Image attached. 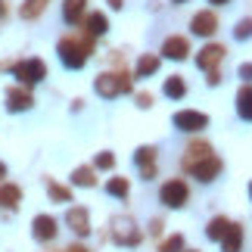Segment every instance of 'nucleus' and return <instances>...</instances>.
Listing matches in <instances>:
<instances>
[{
    "label": "nucleus",
    "instance_id": "16",
    "mask_svg": "<svg viewBox=\"0 0 252 252\" xmlns=\"http://www.w3.org/2000/svg\"><path fill=\"white\" fill-rule=\"evenodd\" d=\"M19 199H22V190H19L16 184H3V187H0V206L3 209L19 206Z\"/></svg>",
    "mask_w": 252,
    "mask_h": 252
},
{
    "label": "nucleus",
    "instance_id": "30",
    "mask_svg": "<svg viewBox=\"0 0 252 252\" xmlns=\"http://www.w3.org/2000/svg\"><path fill=\"white\" fill-rule=\"evenodd\" d=\"M240 78H246V81H252V63H246V65H240Z\"/></svg>",
    "mask_w": 252,
    "mask_h": 252
},
{
    "label": "nucleus",
    "instance_id": "2",
    "mask_svg": "<svg viewBox=\"0 0 252 252\" xmlns=\"http://www.w3.org/2000/svg\"><path fill=\"white\" fill-rule=\"evenodd\" d=\"M87 44H78V41H63L60 44V60L65 69H81V65L87 63Z\"/></svg>",
    "mask_w": 252,
    "mask_h": 252
},
{
    "label": "nucleus",
    "instance_id": "22",
    "mask_svg": "<svg viewBox=\"0 0 252 252\" xmlns=\"http://www.w3.org/2000/svg\"><path fill=\"white\" fill-rule=\"evenodd\" d=\"M106 28H109V22H106L103 13H91V16H87V32H91V34H103Z\"/></svg>",
    "mask_w": 252,
    "mask_h": 252
},
{
    "label": "nucleus",
    "instance_id": "28",
    "mask_svg": "<svg viewBox=\"0 0 252 252\" xmlns=\"http://www.w3.org/2000/svg\"><path fill=\"white\" fill-rule=\"evenodd\" d=\"M181 246H184V237H168L162 243V252H181Z\"/></svg>",
    "mask_w": 252,
    "mask_h": 252
},
{
    "label": "nucleus",
    "instance_id": "24",
    "mask_svg": "<svg viewBox=\"0 0 252 252\" xmlns=\"http://www.w3.org/2000/svg\"><path fill=\"white\" fill-rule=\"evenodd\" d=\"M72 184H78V187H94V171L91 168H75Z\"/></svg>",
    "mask_w": 252,
    "mask_h": 252
},
{
    "label": "nucleus",
    "instance_id": "35",
    "mask_svg": "<svg viewBox=\"0 0 252 252\" xmlns=\"http://www.w3.org/2000/svg\"><path fill=\"white\" fill-rule=\"evenodd\" d=\"M174 3H187V0H174Z\"/></svg>",
    "mask_w": 252,
    "mask_h": 252
},
{
    "label": "nucleus",
    "instance_id": "37",
    "mask_svg": "<svg viewBox=\"0 0 252 252\" xmlns=\"http://www.w3.org/2000/svg\"><path fill=\"white\" fill-rule=\"evenodd\" d=\"M190 252H193V249H190Z\"/></svg>",
    "mask_w": 252,
    "mask_h": 252
},
{
    "label": "nucleus",
    "instance_id": "14",
    "mask_svg": "<svg viewBox=\"0 0 252 252\" xmlns=\"http://www.w3.org/2000/svg\"><path fill=\"white\" fill-rule=\"evenodd\" d=\"M34 237L44 240V243H47V240H53L56 237V221L50 215H37L34 218Z\"/></svg>",
    "mask_w": 252,
    "mask_h": 252
},
{
    "label": "nucleus",
    "instance_id": "19",
    "mask_svg": "<svg viewBox=\"0 0 252 252\" xmlns=\"http://www.w3.org/2000/svg\"><path fill=\"white\" fill-rule=\"evenodd\" d=\"M184 94H187V84H184L181 75H171V78H165V96H171V100H181Z\"/></svg>",
    "mask_w": 252,
    "mask_h": 252
},
{
    "label": "nucleus",
    "instance_id": "23",
    "mask_svg": "<svg viewBox=\"0 0 252 252\" xmlns=\"http://www.w3.org/2000/svg\"><path fill=\"white\" fill-rule=\"evenodd\" d=\"M106 193H109V196L125 199V196H128V181H125V178H112L109 184H106Z\"/></svg>",
    "mask_w": 252,
    "mask_h": 252
},
{
    "label": "nucleus",
    "instance_id": "31",
    "mask_svg": "<svg viewBox=\"0 0 252 252\" xmlns=\"http://www.w3.org/2000/svg\"><path fill=\"white\" fill-rule=\"evenodd\" d=\"M109 6L112 9H122V0H109Z\"/></svg>",
    "mask_w": 252,
    "mask_h": 252
},
{
    "label": "nucleus",
    "instance_id": "27",
    "mask_svg": "<svg viewBox=\"0 0 252 252\" xmlns=\"http://www.w3.org/2000/svg\"><path fill=\"white\" fill-rule=\"evenodd\" d=\"M50 196H53L56 202H69V199H72V193L65 190V187H60V184H50Z\"/></svg>",
    "mask_w": 252,
    "mask_h": 252
},
{
    "label": "nucleus",
    "instance_id": "21",
    "mask_svg": "<svg viewBox=\"0 0 252 252\" xmlns=\"http://www.w3.org/2000/svg\"><path fill=\"white\" fill-rule=\"evenodd\" d=\"M156 69H159V56H140V60H137V75H140V78L153 75Z\"/></svg>",
    "mask_w": 252,
    "mask_h": 252
},
{
    "label": "nucleus",
    "instance_id": "36",
    "mask_svg": "<svg viewBox=\"0 0 252 252\" xmlns=\"http://www.w3.org/2000/svg\"><path fill=\"white\" fill-rule=\"evenodd\" d=\"M249 193H252V184H249Z\"/></svg>",
    "mask_w": 252,
    "mask_h": 252
},
{
    "label": "nucleus",
    "instance_id": "1",
    "mask_svg": "<svg viewBox=\"0 0 252 252\" xmlns=\"http://www.w3.org/2000/svg\"><path fill=\"white\" fill-rule=\"evenodd\" d=\"M112 240H115L119 246H137V243H140V227L134 224L131 218L122 215V218L112 221Z\"/></svg>",
    "mask_w": 252,
    "mask_h": 252
},
{
    "label": "nucleus",
    "instance_id": "18",
    "mask_svg": "<svg viewBox=\"0 0 252 252\" xmlns=\"http://www.w3.org/2000/svg\"><path fill=\"white\" fill-rule=\"evenodd\" d=\"M84 3H87V0H65V3H63V19L69 25H75L81 19V13H84Z\"/></svg>",
    "mask_w": 252,
    "mask_h": 252
},
{
    "label": "nucleus",
    "instance_id": "15",
    "mask_svg": "<svg viewBox=\"0 0 252 252\" xmlns=\"http://www.w3.org/2000/svg\"><path fill=\"white\" fill-rule=\"evenodd\" d=\"M237 112H240V119L252 122V87H240V94H237Z\"/></svg>",
    "mask_w": 252,
    "mask_h": 252
},
{
    "label": "nucleus",
    "instance_id": "17",
    "mask_svg": "<svg viewBox=\"0 0 252 252\" xmlns=\"http://www.w3.org/2000/svg\"><path fill=\"white\" fill-rule=\"evenodd\" d=\"M221 246H224V252H240V246H243V230H240L237 224H230L224 240H221Z\"/></svg>",
    "mask_w": 252,
    "mask_h": 252
},
{
    "label": "nucleus",
    "instance_id": "26",
    "mask_svg": "<svg viewBox=\"0 0 252 252\" xmlns=\"http://www.w3.org/2000/svg\"><path fill=\"white\" fill-rule=\"evenodd\" d=\"M44 3H47V0H25V6H22V16H25V19L37 16V13L44 9Z\"/></svg>",
    "mask_w": 252,
    "mask_h": 252
},
{
    "label": "nucleus",
    "instance_id": "29",
    "mask_svg": "<svg viewBox=\"0 0 252 252\" xmlns=\"http://www.w3.org/2000/svg\"><path fill=\"white\" fill-rule=\"evenodd\" d=\"M112 165H115L112 153H100V156H96V168H112Z\"/></svg>",
    "mask_w": 252,
    "mask_h": 252
},
{
    "label": "nucleus",
    "instance_id": "34",
    "mask_svg": "<svg viewBox=\"0 0 252 252\" xmlns=\"http://www.w3.org/2000/svg\"><path fill=\"white\" fill-rule=\"evenodd\" d=\"M209 3H227V0H209Z\"/></svg>",
    "mask_w": 252,
    "mask_h": 252
},
{
    "label": "nucleus",
    "instance_id": "6",
    "mask_svg": "<svg viewBox=\"0 0 252 252\" xmlns=\"http://www.w3.org/2000/svg\"><path fill=\"white\" fill-rule=\"evenodd\" d=\"M209 125V119L202 112H193V109H184L174 115V128H181V131H202Z\"/></svg>",
    "mask_w": 252,
    "mask_h": 252
},
{
    "label": "nucleus",
    "instance_id": "25",
    "mask_svg": "<svg viewBox=\"0 0 252 252\" xmlns=\"http://www.w3.org/2000/svg\"><path fill=\"white\" fill-rule=\"evenodd\" d=\"M234 37H237V41H249V37H252V19H243V22H237Z\"/></svg>",
    "mask_w": 252,
    "mask_h": 252
},
{
    "label": "nucleus",
    "instance_id": "33",
    "mask_svg": "<svg viewBox=\"0 0 252 252\" xmlns=\"http://www.w3.org/2000/svg\"><path fill=\"white\" fill-rule=\"evenodd\" d=\"M3 174H6V165H3V162H0V178H3Z\"/></svg>",
    "mask_w": 252,
    "mask_h": 252
},
{
    "label": "nucleus",
    "instance_id": "10",
    "mask_svg": "<svg viewBox=\"0 0 252 252\" xmlns=\"http://www.w3.org/2000/svg\"><path fill=\"white\" fill-rule=\"evenodd\" d=\"M190 171L196 174L199 181H212V178H215V174L221 171V162L215 159V153H212V156H206V159H199L196 165H190Z\"/></svg>",
    "mask_w": 252,
    "mask_h": 252
},
{
    "label": "nucleus",
    "instance_id": "7",
    "mask_svg": "<svg viewBox=\"0 0 252 252\" xmlns=\"http://www.w3.org/2000/svg\"><path fill=\"white\" fill-rule=\"evenodd\" d=\"M215 28H218V19H215V13H209V9L196 13V16H193V22H190V32H193V34H199V37L215 34Z\"/></svg>",
    "mask_w": 252,
    "mask_h": 252
},
{
    "label": "nucleus",
    "instance_id": "12",
    "mask_svg": "<svg viewBox=\"0 0 252 252\" xmlns=\"http://www.w3.org/2000/svg\"><path fill=\"white\" fill-rule=\"evenodd\" d=\"M221 56H224V47H221V44H209V47H202V50H199L196 65H199V69H212V65L221 63Z\"/></svg>",
    "mask_w": 252,
    "mask_h": 252
},
{
    "label": "nucleus",
    "instance_id": "11",
    "mask_svg": "<svg viewBox=\"0 0 252 252\" xmlns=\"http://www.w3.org/2000/svg\"><path fill=\"white\" fill-rule=\"evenodd\" d=\"M162 53L168 56V60H187V53H190V44H187V37H168L165 44H162Z\"/></svg>",
    "mask_w": 252,
    "mask_h": 252
},
{
    "label": "nucleus",
    "instance_id": "5",
    "mask_svg": "<svg viewBox=\"0 0 252 252\" xmlns=\"http://www.w3.org/2000/svg\"><path fill=\"white\" fill-rule=\"evenodd\" d=\"M159 199L165 202L168 209H181L184 202H187V184H184V181H165V187H162Z\"/></svg>",
    "mask_w": 252,
    "mask_h": 252
},
{
    "label": "nucleus",
    "instance_id": "20",
    "mask_svg": "<svg viewBox=\"0 0 252 252\" xmlns=\"http://www.w3.org/2000/svg\"><path fill=\"white\" fill-rule=\"evenodd\" d=\"M227 227H230V221H224V218H212L209 227H206V234H209V240H224Z\"/></svg>",
    "mask_w": 252,
    "mask_h": 252
},
{
    "label": "nucleus",
    "instance_id": "13",
    "mask_svg": "<svg viewBox=\"0 0 252 252\" xmlns=\"http://www.w3.org/2000/svg\"><path fill=\"white\" fill-rule=\"evenodd\" d=\"M65 224H69L75 234H87L91 230V221H87V212L84 209H69V215H65Z\"/></svg>",
    "mask_w": 252,
    "mask_h": 252
},
{
    "label": "nucleus",
    "instance_id": "8",
    "mask_svg": "<svg viewBox=\"0 0 252 252\" xmlns=\"http://www.w3.org/2000/svg\"><path fill=\"white\" fill-rule=\"evenodd\" d=\"M134 165L140 168V174L143 178H156V150L153 147H143V150H137L134 153Z\"/></svg>",
    "mask_w": 252,
    "mask_h": 252
},
{
    "label": "nucleus",
    "instance_id": "3",
    "mask_svg": "<svg viewBox=\"0 0 252 252\" xmlns=\"http://www.w3.org/2000/svg\"><path fill=\"white\" fill-rule=\"evenodd\" d=\"M13 75L22 84H37V81H44V75H47V65L41 60H25V63H19L13 65Z\"/></svg>",
    "mask_w": 252,
    "mask_h": 252
},
{
    "label": "nucleus",
    "instance_id": "32",
    "mask_svg": "<svg viewBox=\"0 0 252 252\" xmlns=\"http://www.w3.org/2000/svg\"><path fill=\"white\" fill-rule=\"evenodd\" d=\"M69 252H87V249H84V246H72Z\"/></svg>",
    "mask_w": 252,
    "mask_h": 252
},
{
    "label": "nucleus",
    "instance_id": "4",
    "mask_svg": "<svg viewBox=\"0 0 252 252\" xmlns=\"http://www.w3.org/2000/svg\"><path fill=\"white\" fill-rule=\"evenodd\" d=\"M94 87H96V94H100V96H106V100H112L115 94H125L131 84H128V78H122V75H100Z\"/></svg>",
    "mask_w": 252,
    "mask_h": 252
},
{
    "label": "nucleus",
    "instance_id": "9",
    "mask_svg": "<svg viewBox=\"0 0 252 252\" xmlns=\"http://www.w3.org/2000/svg\"><path fill=\"white\" fill-rule=\"evenodd\" d=\"M32 103H34L32 94L22 91V87H9V91H6V109L9 112H25Z\"/></svg>",
    "mask_w": 252,
    "mask_h": 252
}]
</instances>
